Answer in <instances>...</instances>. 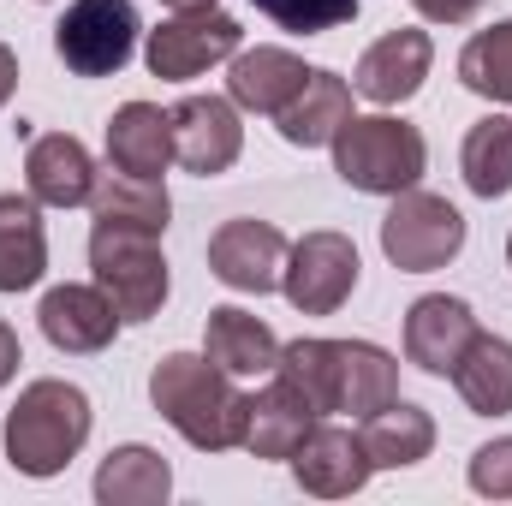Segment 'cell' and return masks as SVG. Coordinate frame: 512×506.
I'll use <instances>...</instances> for the list:
<instances>
[{"mask_svg":"<svg viewBox=\"0 0 512 506\" xmlns=\"http://www.w3.org/2000/svg\"><path fill=\"white\" fill-rule=\"evenodd\" d=\"M251 6L292 36H322V30H340L358 18V0H251Z\"/></svg>","mask_w":512,"mask_h":506,"instance_id":"f1b7e54d","label":"cell"},{"mask_svg":"<svg viewBox=\"0 0 512 506\" xmlns=\"http://www.w3.org/2000/svg\"><path fill=\"white\" fill-rule=\"evenodd\" d=\"M239 42H245V30H239L233 12H221V6H191V12H173L161 30H149L143 60H149L155 78L185 84V78H203L215 60H233Z\"/></svg>","mask_w":512,"mask_h":506,"instance_id":"ba28073f","label":"cell"},{"mask_svg":"<svg viewBox=\"0 0 512 506\" xmlns=\"http://www.w3.org/2000/svg\"><path fill=\"white\" fill-rule=\"evenodd\" d=\"M90 441V393L72 381H30L6 411V459L18 477H60Z\"/></svg>","mask_w":512,"mask_h":506,"instance_id":"3957f363","label":"cell"},{"mask_svg":"<svg viewBox=\"0 0 512 506\" xmlns=\"http://www.w3.org/2000/svg\"><path fill=\"white\" fill-rule=\"evenodd\" d=\"M471 489L489 495V501H512V435L471 453Z\"/></svg>","mask_w":512,"mask_h":506,"instance_id":"f546056e","label":"cell"},{"mask_svg":"<svg viewBox=\"0 0 512 506\" xmlns=\"http://www.w3.org/2000/svg\"><path fill=\"white\" fill-rule=\"evenodd\" d=\"M137 6L131 0H72L54 24V54L72 78H114L137 54Z\"/></svg>","mask_w":512,"mask_h":506,"instance_id":"52a82bcc","label":"cell"},{"mask_svg":"<svg viewBox=\"0 0 512 506\" xmlns=\"http://www.w3.org/2000/svg\"><path fill=\"white\" fill-rule=\"evenodd\" d=\"M36 322H42L48 346L72 352V358H90V352L114 346V334H120V310H114V298L102 286H54L42 298Z\"/></svg>","mask_w":512,"mask_h":506,"instance_id":"9a60e30c","label":"cell"},{"mask_svg":"<svg viewBox=\"0 0 512 506\" xmlns=\"http://www.w3.org/2000/svg\"><path fill=\"white\" fill-rule=\"evenodd\" d=\"M507 268H512V239H507Z\"/></svg>","mask_w":512,"mask_h":506,"instance_id":"e575fe53","label":"cell"},{"mask_svg":"<svg viewBox=\"0 0 512 506\" xmlns=\"http://www.w3.org/2000/svg\"><path fill=\"white\" fill-rule=\"evenodd\" d=\"M477 310L465 298H447V292H429L405 310V358L429 376H453V364L465 358V346L477 340Z\"/></svg>","mask_w":512,"mask_h":506,"instance_id":"8fae6325","label":"cell"},{"mask_svg":"<svg viewBox=\"0 0 512 506\" xmlns=\"http://www.w3.org/2000/svg\"><path fill=\"white\" fill-rule=\"evenodd\" d=\"M453 387L477 417H507L512 411V340L501 334H477L465 346V358L453 364Z\"/></svg>","mask_w":512,"mask_h":506,"instance_id":"484cf974","label":"cell"},{"mask_svg":"<svg viewBox=\"0 0 512 506\" xmlns=\"http://www.w3.org/2000/svg\"><path fill=\"white\" fill-rule=\"evenodd\" d=\"M429 24H465V18H477L483 12V0H411Z\"/></svg>","mask_w":512,"mask_h":506,"instance_id":"4dcf8cb0","label":"cell"},{"mask_svg":"<svg viewBox=\"0 0 512 506\" xmlns=\"http://www.w3.org/2000/svg\"><path fill=\"white\" fill-rule=\"evenodd\" d=\"M161 6H173V12H191V6H215V0H161Z\"/></svg>","mask_w":512,"mask_h":506,"instance_id":"836d02e7","label":"cell"},{"mask_svg":"<svg viewBox=\"0 0 512 506\" xmlns=\"http://www.w3.org/2000/svg\"><path fill=\"white\" fill-rule=\"evenodd\" d=\"M459 173L477 197H507L512 191V120L507 114H489L465 131V149H459Z\"/></svg>","mask_w":512,"mask_h":506,"instance_id":"4316f807","label":"cell"},{"mask_svg":"<svg viewBox=\"0 0 512 506\" xmlns=\"http://www.w3.org/2000/svg\"><path fill=\"white\" fill-rule=\"evenodd\" d=\"M358 286V245L346 233H304L292 251H286V268H280V292L292 310L304 316H334Z\"/></svg>","mask_w":512,"mask_h":506,"instance_id":"9c48e42d","label":"cell"},{"mask_svg":"<svg viewBox=\"0 0 512 506\" xmlns=\"http://www.w3.org/2000/svg\"><path fill=\"white\" fill-rule=\"evenodd\" d=\"M149 405L197 447V453H227L245 441V405L251 393H239L221 364H209V352H167L149 370Z\"/></svg>","mask_w":512,"mask_h":506,"instance_id":"7a4b0ae2","label":"cell"},{"mask_svg":"<svg viewBox=\"0 0 512 506\" xmlns=\"http://www.w3.org/2000/svg\"><path fill=\"white\" fill-rule=\"evenodd\" d=\"M48 268V227H42V203L24 191L0 197V292H30Z\"/></svg>","mask_w":512,"mask_h":506,"instance_id":"7402d4cb","label":"cell"},{"mask_svg":"<svg viewBox=\"0 0 512 506\" xmlns=\"http://www.w3.org/2000/svg\"><path fill=\"white\" fill-rule=\"evenodd\" d=\"M173 495V465L155 447H114L96 471V501L102 506H161Z\"/></svg>","mask_w":512,"mask_h":506,"instance_id":"d4e9b609","label":"cell"},{"mask_svg":"<svg viewBox=\"0 0 512 506\" xmlns=\"http://www.w3.org/2000/svg\"><path fill=\"white\" fill-rule=\"evenodd\" d=\"M245 126H239V102L233 96H185L173 108V161L197 179H215L239 161Z\"/></svg>","mask_w":512,"mask_h":506,"instance_id":"30bf717a","label":"cell"},{"mask_svg":"<svg viewBox=\"0 0 512 506\" xmlns=\"http://www.w3.org/2000/svg\"><path fill=\"white\" fill-rule=\"evenodd\" d=\"M90 274L114 298L120 322H149L167 304V256L155 233L137 227H96L90 233Z\"/></svg>","mask_w":512,"mask_h":506,"instance_id":"5b68a950","label":"cell"},{"mask_svg":"<svg viewBox=\"0 0 512 506\" xmlns=\"http://www.w3.org/2000/svg\"><path fill=\"white\" fill-rule=\"evenodd\" d=\"M304 78H310V66H304L298 54H286V48H245V54H233L227 96H233L239 108L274 120V114L304 90Z\"/></svg>","mask_w":512,"mask_h":506,"instance_id":"44dd1931","label":"cell"},{"mask_svg":"<svg viewBox=\"0 0 512 506\" xmlns=\"http://www.w3.org/2000/svg\"><path fill=\"white\" fill-rule=\"evenodd\" d=\"M429 60H435L429 30H387L382 42L364 48L358 72H352V90H358L364 102H376V108H399V102H411V96L423 90Z\"/></svg>","mask_w":512,"mask_h":506,"instance_id":"4fadbf2b","label":"cell"},{"mask_svg":"<svg viewBox=\"0 0 512 506\" xmlns=\"http://www.w3.org/2000/svg\"><path fill=\"white\" fill-rule=\"evenodd\" d=\"M370 453H364V435H352V429H334V423H316L304 441H298V453H292V477H298V489L304 495H316V501H340V495H358L364 483H370Z\"/></svg>","mask_w":512,"mask_h":506,"instance_id":"7c38bea8","label":"cell"},{"mask_svg":"<svg viewBox=\"0 0 512 506\" xmlns=\"http://www.w3.org/2000/svg\"><path fill=\"white\" fill-rule=\"evenodd\" d=\"M12 90H18V54L0 42V108L12 102Z\"/></svg>","mask_w":512,"mask_h":506,"instance_id":"d6a6232c","label":"cell"},{"mask_svg":"<svg viewBox=\"0 0 512 506\" xmlns=\"http://www.w3.org/2000/svg\"><path fill=\"white\" fill-rule=\"evenodd\" d=\"M334 173L352 185V191H364V197H399V191H411L417 179H423V167H429V143H423V131L405 126V120H393V114H370V120H346V126L334 131Z\"/></svg>","mask_w":512,"mask_h":506,"instance_id":"277c9868","label":"cell"},{"mask_svg":"<svg viewBox=\"0 0 512 506\" xmlns=\"http://www.w3.org/2000/svg\"><path fill=\"white\" fill-rule=\"evenodd\" d=\"M352 120V84L340 78V72H322V66H310V78H304V90L274 114V126L280 137L292 143V149H322V143H334V131Z\"/></svg>","mask_w":512,"mask_h":506,"instance_id":"d6986e66","label":"cell"},{"mask_svg":"<svg viewBox=\"0 0 512 506\" xmlns=\"http://www.w3.org/2000/svg\"><path fill=\"white\" fill-rule=\"evenodd\" d=\"M459 84L483 102H512V18L477 30L459 48Z\"/></svg>","mask_w":512,"mask_h":506,"instance_id":"83f0119b","label":"cell"},{"mask_svg":"<svg viewBox=\"0 0 512 506\" xmlns=\"http://www.w3.org/2000/svg\"><path fill=\"white\" fill-rule=\"evenodd\" d=\"M322 417L310 411V399L292 387V381H268L262 393H251V405H245V453L251 459H292L298 453V441L316 429Z\"/></svg>","mask_w":512,"mask_h":506,"instance_id":"e0dca14e","label":"cell"},{"mask_svg":"<svg viewBox=\"0 0 512 506\" xmlns=\"http://www.w3.org/2000/svg\"><path fill=\"white\" fill-rule=\"evenodd\" d=\"M90 215L96 227H137V233H167L173 221V197L161 179H137V173H96V191H90Z\"/></svg>","mask_w":512,"mask_h":506,"instance_id":"603a6c76","label":"cell"},{"mask_svg":"<svg viewBox=\"0 0 512 506\" xmlns=\"http://www.w3.org/2000/svg\"><path fill=\"white\" fill-rule=\"evenodd\" d=\"M358 435H364V453H370L376 471H405V465L429 459V447H435V417H429L423 405H411V399H393V405H382V411L364 417Z\"/></svg>","mask_w":512,"mask_h":506,"instance_id":"cb8c5ba5","label":"cell"},{"mask_svg":"<svg viewBox=\"0 0 512 506\" xmlns=\"http://www.w3.org/2000/svg\"><path fill=\"white\" fill-rule=\"evenodd\" d=\"M382 251L399 274H435L465 251V215L435 191H399L382 215Z\"/></svg>","mask_w":512,"mask_h":506,"instance_id":"8992f818","label":"cell"},{"mask_svg":"<svg viewBox=\"0 0 512 506\" xmlns=\"http://www.w3.org/2000/svg\"><path fill=\"white\" fill-rule=\"evenodd\" d=\"M18 364H24V352H18V334H12V328L0 322V387L18 376Z\"/></svg>","mask_w":512,"mask_h":506,"instance_id":"1f68e13d","label":"cell"},{"mask_svg":"<svg viewBox=\"0 0 512 506\" xmlns=\"http://www.w3.org/2000/svg\"><path fill=\"white\" fill-rule=\"evenodd\" d=\"M274 376L292 381L316 417H370L399 399V364L370 340H292L280 346Z\"/></svg>","mask_w":512,"mask_h":506,"instance_id":"6da1fadb","label":"cell"},{"mask_svg":"<svg viewBox=\"0 0 512 506\" xmlns=\"http://www.w3.org/2000/svg\"><path fill=\"white\" fill-rule=\"evenodd\" d=\"M173 161V114H161L155 102H126L108 120V167L137 173V179H161Z\"/></svg>","mask_w":512,"mask_h":506,"instance_id":"ffe728a7","label":"cell"},{"mask_svg":"<svg viewBox=\"0 0 512 506\" xmlns=\"http://www.w3.org/2000/svg\"><path fill=\"white\" fill-rule=\"evenodd\" d=\"M286 239L280 227L268 221H227L215 239H209V274L233 292H274L280 286V268H286Z\"/></svg>","mask_w":512,"mask_h":506,"instance_id":"5bb4252c","label":"cell"},{"mask_svg":"<svg viewBox=\"0 0 512 506\" xmlns=\"http://www.w3.org/2000/svg\"><path fill=\"white\" fill-rule=\"evenodd\" d=\"M203 352H209V364H221L227 376H274V364H280V340H274V328L251 316V310H239V304H221V310H209V322H203Z\"/></svg>","mask_w":512,"mask_h":506,"instance_id":"ac0fdd59","label":"cell"},{"mask_svg":"<svg viewBox=\"0 0 512 506\" xmlns=\"http://www.w3.org/2000/svg\"><path fill=\"white\" fill-rule=\"evenodd\" d=\"M24 185L42 209H78L90 203L96 191V161L78 137L66 131H48V137H30V155H24Z\"/></svg>","mask_w":512,"mask_h":506,"instance_id":"2e32d148","label":"cell"}]
</instances>
